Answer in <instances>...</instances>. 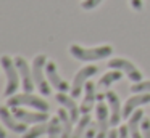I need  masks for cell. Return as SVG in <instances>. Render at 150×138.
<instances>
[{
  "mask_svg": "<svg viewBox=\"0 0 150 138\" xmlns=\"http://www.w3.org/2000/svg\"><path fill=\"white\" fill-rule=\"evenodd\" d=\"M69 53L73 55V58L79 61H98V60H105V58L111 56L113 48L110 45H100L95 48H86L81 45H71L69 47Z\"/></svg>",
  "mask_w": 150,
  "mask_h": 138,
  "instance_id": "6da1fadb",
  "label": "cell"
},
{
  "mask_svg": "<svg viewBox=\"0 0 150 138\" xmlns=\"http://www.w3.org/2000/svg\"><path fill=\"white\" fill-rule=\"evenodd\" d=\"M8 108H20V106H31V108L37 109L42 112H49L50 111V104L45 101L44 98L33 95V93H20V95H11L8 96L7 101Z\"/></svg>",
  "mask_w": 150,
  "mask_h": 138,
  "instance_id": "7a4b0ae2",
  "label": "cell"
},
{
  "mask_svg": "<svg viewBox=\"0 0 150 138\" xmlns=\"http://www.w3.org/2000/svg\"><path fill=\"white\" fill-rule=\"evenodd\" d=\"M0 64L5 71L7 76V85H5V96H11L16 93L18 87H20V72L16 69L15 60H11L8 55H4L0 58Z\"/></svg>",
  "mask_w": 150,
  "mask_h": 138,
  "instance_id": "3957f363",
  "label": "cell"
},
{
  "mask_svg": "<svg viewBox=\"0 0 150 138\" xmlns=\"http://www.w3.org/2000/svg\"><path fill=\"white\" fill-rule=\"evenodd\" d=\"M45 64H47V56L45 55H37L33 61V77H34V83L39 88V92L42 93L44 96H49L52 93L50 90V85L47 82L45 76H44V71H45Z\"/></svg>",
  "mask_w": 150,
  "mask_h": 138,
  "instance_id": "277c9868",
  "label": "cell"
},
{
  "mask_svg": "<svg viewBox=\"0 0 150 138\" xmlns=\"http://www.w3.org/2000/svg\"><path fill=\"white\" fill-rule=\"evenodd\" d=\"M108 67H110V69H118V71H121V72H124L134 83L142 80V72H140L129 60H124V58H113V60L108 61Z\"/></svg>",
  "mask_w": 150,
  "mask_h": 138,
  "instance_id": "5b68a950",
  "label": "cell"
},
{
  "mask_svg": "<svg viewBox=\"0 0 150 138\" xmlns=\"http://www.w3.org/2000/svg\"><path fill=\"white\" fill-rule=\"evenodd\" d=\"M15 64H16V69L20 72V79H21V83H23V90L26 93H33L34 87V77H33V69L29 67L28 61L24 60L23 56H16L15 58Z\"/></svg>",
  "mask_w": 150,
  "mask_h": 138,
  "instance_id": "8992f818",
  "label": "cell"
},
{
  "mask_svg": "<svg viewBox=\"0 0 150 138\" xmlns=\"http://www.w3.org/2000/svg\"><path fill=\"white\" fill-rule=\"evenodd\" d=\"M97 72H98V67L91 64V66L82 67V69L76 74L74 80H73V85H71V96H73V98H78V96L81 95V93H82V87L86 85L87 79H89V77H92V76H95Z\"/></svg>",
  "mask_w": 150,
  "mask_h": 138,
  "instance_id": "52a82bcc",
  "label": "cell"
},
{
  "mask_svg": "<svg viewBox=\"0 0 150 138\" xmlns=\"http://www.w3.org/2000/svg\"><path fill=\"white\" fill-rule=\"evenodd\" d=\"M108 108L103 101H98L95 106V117H97V137L95 138H107L108 135V125H110V116Z\"/></svg>",
  "mask_w": 150,
  "mask_h": 138,
  "instance_id": "ba28073f",
  "label": "cell"
},
{
  "mask_svg": "<svg viewBox=\"0 0 150 138\" xmlns=\"http://www.w3.org/2000/svg\"><path fill=\"white\" fill-rule=\"evenodd\" d=\"M13 109V116L18 119L20 122H24V124H40V122H47L49 120V112H31L26 111V109L21 108H11Z\"/></svg>",
  "mask_w": 150,
  "mask_h": 138,
  "instance_id": "9c48e42d",
  "label": "cell"
},
{
  "mask_svg": "<svg viewBox=\"0 0 150 138\" xmlns=\"http://www.w3.org/2000/svg\"><path fill=\"white\" fill-rule=\"evenodd\" d=\"M45 74H47L49 82L52 83V85L55 87L58 92H68V90H69L68 82H65V80L60 77L58 71H57V64L53 63V61H47V64H45Z\"/></svg>",
  "mask_w": 150,
  "mask_h": 138,
  "instance_id": "30bf717a",
  "label": "cell"
},
{
  "mask_svg": "<svg viewBox=\"0 0 150 138\" xmlns=\"http://www.w3.org/2000/svg\"><path fill=\"white\" fill-rule=\"evenodd\" d=\"M108 99V106H110V125H118L121 122V117H123V112H121V101L118 98V95L111 90H108L105 93Z\"/></svg>",
  "mask_w": 150,
  "mask_h": 138,
  "instance_id": "8fae6325",
  "label": "cell"
},
{
  "mask_svg": "<svg viewBox=\"0 0 150 138\" xmlns=\"http://www.w3.org/2000/svg\"><path fill=\"white\" fill-rule=\"evenodd\" d=\"M0 120L5 124V127L10 128L15 133H26V124L24 122H18V119L15 116L10 114L8 108H0Z\"/></svg>",
  "mask_w": 150,
  "mask_h": 138,
  "instance_id": "7c38bea8",
  "label": "cell"
},
{
  "mask_svg": "<svg viewBox=\"0 0 150 138\" xmlns=\"http://www.w3.org/2000/svg\"><path fill=\"white\" fill-rule=\"evenodd\" d=\"M150 103V93H136L134 96H131L126 103H124V108H123V117H129L136 108L144 104H149Z\"/></svg>",
  "mask_w": 150,
  "mask_h": 138,
  "instance_id": "4fadbf2b",
  "label": "cell"
},
{
  "mask_svg": "<svg viewBox=\"0 0 150 138\" xmlns=\"http://www.w3.org/2000/svg\"><path fill=\"white\" fill-rule=\"evenodd\" d=\"M55 99L66 109V111L69 112L73 122H78L79 120V116H81V108H78V104H76L74 99L69 98L68 95H65V92H58L55 95Z\"/></svg>",
  "mask_w": 150,
  "mask_h": 138,
  "instance_id": "5bb4252c",
  "label": "cell"
},
{
  "mask_svg": "<svg viewBox=\"0 0 150 138\" xmlns=\"http://www.w3.org/2000/svg\"><path fill=\"white\" fill-rule=\"evenodd\" d=\"M97 99V93H95V83L94 82H86L84 85V98L81 103V114H89L92 111Z\"/></svg>",
  "mask_w": 150,
  "mask_h": 138,
  "instance_id": "9a60e30c",
  "label": "cell"
},
{
  "mask_svg": "<svg viewBox=\"0 0 150 138\" xmlns=\"http://www.w3.org/2000/svg\"><path fill=\"white\" fill-rule=\"evenodd\" d=\"M142 119H144V111L142 109H136V111L129 116L127 130H129V133H131V138H142V132H140Z\"/></svg>",
  "mask_w": 150,
  "mask_h": 138,
  "instance_id": "2e32d148",
  "label": "cell"
},
{
  "mask_svg": "<svg viewBox=\"0 0 150 138\" xmlns=\"http://www.w3.org/2000/svg\"><path fill=\"white\" fill-rule=\"evenodd\" d=\"M57 116L60 117V122H62V137L60 138H71L73 135V120L69 112L66 111L65 108H60Z\"/></svg>",
  "mask_w": 150,
  "mask_h": 138,
  "instance_id": "e0dca14e",
  "label": "cell"
},
{
  "mask_svg": "<svg viewBox=\"0 0 150 138\" xmlns=\"http://www.w3.org/2000/svg\"><path fill=\"white\" fill-rule=\"evenodd\" d=\"M121 77H123V72L118 71V69H113V71H110V72H107L105 76H102V79L98 80V87H100V88H108L111 83L118 82Z\"/></svg>",
  "mask_w": 150,
  "mask_h": 138,
  "instance_id": "ac0fdd59",
  "label": "cell"
},
{
  "mask_svg": "<svg viewBox=\"0 0 150 138\" xmlns=\"http://www.w3.org/2000/svg\"><path fill=\"white\" fill-rule=\"evenodd\" d=\"M89 125H91V116H89V114H82V117L78 120L76 128L73 130L71 138H82V135L86 133V130L89 128Z\"/></svg>",
  "mask_w": 150,
  "mask_h": 138,
  "instance_id": "d6986e66",
  "label": "cell"
},
{
  "mask_svg": "<svg viewBox=\"0 0 150 138\" xmlns=\"http://www.w3.org/2000/svg\"><path fill=\"white\" fill-rule=\"evenodd\" d=\"M49 138H60L62 137V122H60V117L55 116L49 120Z\"/></svg>",
  "mask_w": 150,
  "mask_h": 138,
  "instance_id": "ffe728a7",
  "label": "cell"
},
{
  "mask_svg": "<svg viewBox=\"0 0 150 138\" xmlns=\"http://www.w3.org/2000/svg\"><path fill=\"white\" fill-rule=\"evenodd\" d=\"M47 130H49V124H47V122H40V124H37L36 127H33L31 130H28L26 133L23 135V138H39V137H42L44 133H47Z\"/></svg>",
  "mask_w": 150,
  "mask_h": 138,
  "instance_id": "44dd1931",
  "label": "cell"
},
{
  "mask_svg": "<svg viewBox=\"0 0 150 138\" xmlns=\"http://www.w3.org/2000/svg\"><path fill=\"white\" fill-rule=\"evenodd\" d=\"M132 93H150V80H140L131 87Z\"/></svg>",
  "mask_w": 150,
  "mask_h": 138,
  "instance_id": "7402d4cb",
  "label": "cell"
},
{
  "mask_svg": "<svg viewBox=\"0 0 150 138\" xmlns=\"http://www.w3.org/2000/svg\"><path fill=\"white\" fill-rule=\"evenodd\" d=\"M140 132H142V138H150V119L149 117H144L142 119Z\"/></svg>",
  "mask_w": 150,
  "mask_h": 138,
  "instance_id": "603a6c76",
  "label": "cell"
},
{
  "mask_svg": "<svg viewBox=\"0 0 150 138\" xmlns=\"http://www.w3.org/2000/svg\"><path fill=\"white\" fill-rule=\"evenodd\" d=\"M103 0H82L81 3V8L82 10H94L95 6H98Z\"/></svg>",
  "mask_w": 150,
  "mask_h": 138,
  "instance_id": "cb8c5ba5",
  "label": "cell"
},
{
  "mask_svg": "<svg viewBox=\"0 0 150 138\" xmlns=\"http://www.w3.org/2000/svg\"><path fill=\"white\" fill-rule=\"evenodd\" d=\"M97 124H91L89 125V128L86 130V133L82 135V138H95L97 137Z\"/></svg>",
  "mask_w": 150,
  "mask_h": 138,
  "instance_id": "d4e9b609",
  "label": "cell"
},
{
  "mask_svg": "<svg viewBox=\"0 0 150 138\" xmlns=\"http://www.w3.org/2000/svg\"><path fill=\"white\" fill-rule=\"evenodd\" d=\"M129 5L134 11H142L144 3H142V0H129Z\"/></svg>",
  "mask_w": 150,
  "mask_h": 138,
  "instance_id": "484cf974",
  "label": "cell"
},
{
  "mask_svg": "<svg viewBox=\"0 0 150 138\" xmlns=\"http://www.w3.org/2000/svg\"><path fill=\"white\" fill-rule=\"evenodd\" d=\"M118 138H131V133L127 130V127H121L118 130Z\"/></svg>",
  "mask_w": 150,
  "mask_h": 138,
  "instance_id": "4316f807",
  "label": "cell"
},
{
  "mask_svg": "<svg viewBox=\"0 0 150 138\" xmlns=\"http://www.w3.org/2000/svg\"><path fill=\"white\" fill-rule=\"evenodd\" d=\"M107 138H118V130H110L107 135Z\"/></svg>",
  "mask_w": 150,
  "mask_h": 138,
  "instance_id": "83f0119b",
  "label": "cell"
},
{
  "mask_svg": "<svg viewBox=\"0 0 150 138\" xmlns=\"http://www.w3.org/2000/svg\"><path fill=\"white\" fill-rule=\"evenodd\" d=\"M105 98H107V96H105V93H97V101H103Z\"/></svg>",
  "mask_w": 150,
  "mask_h": 138,
  "instance_id": "f1b7e54d",
  "label": "cell"
},
{
  "mask_svg": "<svg viewBox=\"0 0 150 138\" xmlns=\"http://www.w3.org/2000/svg\"><path fill=\"white\" fill-rule=\"evenodd\" d=\"M0 138H7V133H5V130L2 128V125H0Z\"/></svg>",
  "mask_w": 150,
  "mask_h": 138,
  "instance_id": "f546056e",
  "label": "cell"
}]
</instances>
